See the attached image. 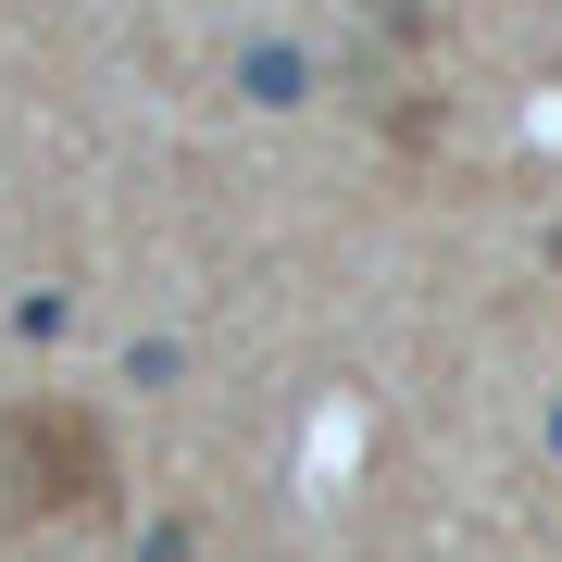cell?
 <instances>
[{
    "instance_id": "1",
    "label": "cell",
    "mask_w": 562,
    "mask_h": 562,
    "mask_svg": "<svg viewBox=\"0 0 562 562\" xmlns=\"http://www.w3.org/2000/svg\"><path fill=\"white\" fill-rule=\"evenodd\" d=\"M101 487H113V438H101V413L38 401V413L0 425V501H13V513H101Z\"/></svg>"
}]
</instances>
